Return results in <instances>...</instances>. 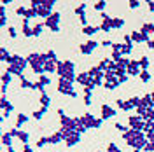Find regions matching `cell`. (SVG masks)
Here are the masks:
<instances>
[{
  "mask_svg": "<svg viewBox=\"0 0 154 152\" xmlns=\"http://www.w3.org/2000/svg\"><path fill=\"white\" fill-rule=\"evenodd\" d=\"M56 74L60 79H65V81H70V82H74L75 81V65H74V61H70V59H65V61H60L58 63V70Z\"/></svg>",
  "mask_w": 154,
  "mask_h": 152,
  "instance_id": "cell-1",
  "label": "cell"
},
{
  "mask_svg": "<svg viewBox=\"0 0 154 152\" xmlns=\"http://www.w3.org/2000/svg\"><path fill=\"white\" fill-rule=\"evenodd\" d=\"M26 61H28V65L32 67V70H33V74L35 75H44V63H42V59H40V53H32V54H28L26 56Z\"/></svg>",
  "mask_w": 154,
  "mask_h": 152,
  "instance_id": "cell-2",
  "label": "cell"
},
{
  "mask_svg": "<svg viewBox=\"0 0 154 152\" xmlns=\"http://www.w3.org/2000/svg\"><path fill=\"white\" fill-rule=\"evenodd\" d=\"M58 91L61 95H67V96H72V98H77V91L74 89V86L70 81H65V79H58Z\"/></svg>",
  "mask_w": 154,
  "mask_h": 152,
  "instance_id": "cell-3",
  "label": "cell"
},
{
  "mask_svg": "<svg viewBox=\"0 0 154 152\" xmlns=\"http://www.w3.org/2000/svg\"><path fill=\"white\" fill-rule=\"evenodd\" d=\"M60 18H61V14H60L58 11H54V12L44 21V25H46L53 33H58V32H60Z\"/></svg>",
  "mask_w": 154,
  "mask_h": 152,
  "instance_id": "cell-4",
  "label": "cell"
},
{
  "mask_svg": "<svg viewBox=\"0 0 154 152\" xmlns=\"http://www.w3.org/2000/svg\"><path fill=\"white\" fill-rule=\"evenodd\" d=\"M128 126H130V129H135V131H144L145 121L138 115H131V117H128Z\"/></svg>",
  "mask_w": 154,
  "mask_h": 152,
  "instance_id": "cell-5",
  "label": "cell"
},
{
  "mask_svg": "<svg viewBox=\"0 0 154 152\" xmlns=\"http://www.w3.org/2000/svg\"><path fill=\"white\" fill-rule=\"evenodd\" d=\"M81 121H82V124L89 129V128H100L103 119H96V117H93L91 114H84V115H81Z\"/></svg>",
  "mask_w": 154,
  "mask_h": 152,
  "instance_id": "cell-6",
  "label": "cell"
},
{
  "mask_svg": "<svg viewBox=\"0 0 154 152\" xmlns=\"http://www.w3.org/2000/svg\"><path fill=\"white\" fill-rule=\"evenodd\" d=\"M7 63H9L11 67L19 68V70H25V68H26V65H28L26 58L19 56V54H11V58H9V61H7Z\"/></svg>",
  "mask_w": 154,
  "mask_h": 152,
  "instance_id": "cell-7",
  "label": "cell"
},
{
  "mask_svg": "<svg viewBox=\"0 0 154 152\" xmlns=\"http://www.w3.org/2000/svg\"><path fill=\"white\" fill-rule=\"evenodd\" d=\"M140 72H142V68H140L138 59H131L130 65H128V68H126V74H128L130 77H138L140 75Z\"/></svg>",
  "mask_w": 154,
  "mask_h": 152,
  "instance_id": "cell-8",
  "label": "cell"
},
{
  "mask_svg": "<svg viewBox=\"0 0 154 152\" xmlns=\"http://www.w3.org/2000/svg\"><path fill=\"white\" fill-rule=\"evenodd\" d=\"M98 46H100V44H98L96 40H88L86 44H81V46H79V51H81L82 54H91Z\"/></svg>",
  "mask_w": 154,
  "mask_h": 152,
  "instance_id": "cell-9",
  "label": "cell"
},
{
  "mask_svg": "<svg viewBox=\"0 0 154 152\" xmlns=\"http://www.w3.org/2000/svg\"><path fill=\"white\" fill-rule=\"evenodd\" d=\"M100 30L105 32V33H110V30H114L112 28V18H110L109 14H105V12H102V25H100Z\"/></svg>",
  "mask_w": 154,
  "mask_h": 152,
  "instance_id": "cell-10",
  "label": "cell"
},
{
  "mask_svg": "<svg viewBox=\"0 0 154 152\" xmlns=\"http://www.w3.org/2000/svg\"><path fill=\"white\" fill-rule=\"evenodd\" d=\"M130 35H131L133 44H140V42H149V40H151L149 35H145L144 32H140V30H135V32H131Z\"/></svg>",
  "mask_w": 154,
  "mask_h": 152,
  "instance_id": "cell-11",
  "label": "cell"
},
{
  "mask_svg": "<svg viewBox=\"0 0 154 152\" xmlns=\"http://www.w3.org/2000/svg\"><path fill=\"white\" fill-rule=\"evenodd\" d=\"M75 81L82 86V87H88V86L93 82V79H91V75H89V72H81V74H77Z\"/></svg>",
  "mask_w": 154,
  "mask_h": 152,
  "instance_id": "cell-12",
  "label": "cell"
},
{
  "mask_svg": "<svg viewBox=\"0 0 154 152\" xmlns=\"http://www.w3.org/2000/svg\"><path fill=\"white\" fill-rule=\"evenodd\" d=\"M110 117H116V110L110 107V105L103 103L102 105V117H100V119L107 121V119H110Z\"/></svg>",
  "mask_w": 154,
  "mask_h": 152,
  "instance_id": "cell-13",
  "label": "cell"
},
{
  "mask_svg": "<svg viewBox=\"0 0 154 152\" xmlns=\"http://www.w3.org/2000/svg\"><path fill=\"white\" fill-rule=\"evenodd\" d=\"M81 142V133H77L75 129L72 131V133L68 135V138H65V143H67V147H74L77 143Z\"/></svg>",
  "mask_w": 154,
  "mask_h": 152,
  "instance_id": "cell-14",
  "label": "cell"
},
{
  "mask_svg": "<svg viewBox=\"0 0 154 152\" xmlns=\"http://www.w3.org/2000/svg\"><path fill=\"white\" fill-rule=\"evenodd\" d=\"M60 123H61V128L75 129V119H72V117H68V115H63V117H60Z\"/></svg>",
  "mask_w": 154,
  "mask_h": 152,
  "instance_id": "cell-15",
  "label": "cell"
},
{
  "mask_svg": "<svg viewBox=\"0 0 154 152\" xmlns=\"http://www.w3.org/2000/svg\"><path fill=\"white\" fill-rule=\"evenodd\" d=\"M58 59H49V61H46V65H44V70H46V74H54L58 70Z\"/></svg>",
  "mask_w": 154,
  "mask_h": 152,
  "instance_id": "cell-16",
  "label": "cell"
},
{
  "mask_svg": "<svg viewBox=\"0 0 154 152\" xmlns=\"http://www.w3.org/2000/svg\"><path fill=\"white\" fill-rule=\"evenodd\" d=\"M21 32H23L25 37H33V28L30 26V19L23 18V28H21Z\"/></svg>",
  "mask_w": 154,
  "mask_h": 152,
  "instance_id": "cell-17",
  "label": "cell"
},
{
  "mask_svg": "<svg viewBox=\"0 0 154 152\" xmlns=\"http://www.w3.org/2000/svg\"><path fill=\"white\" fill-rule=\"evenodd\" d=\"M140 107H144V108H152V107H154L152 96H151V95H145L144 98H140Z\"/></svg>",
  "mask_w": 154,
  "mask_h": 152,
  "instance_id": "cell-18",
  "label": "cell"
},
{
  "mask_svg": "<svg viewBox=\"0 0 154 152\" xmlns=\"http://www.w3.org/2000/svg\"><path fill=\"white\" fill-rule=\"evenodd\" d=\"M117 86H121V84H119V81H117V77H114V79H109V81H105V82H103V87H105V89H109V91H114Z\"/></svg>",
  "mask_w": 154,
  "mask_h": 152,
  "instance_id": "cell-19",
  "label": "cell"
},
{
  "mask_svg": "<svg viewBox=\"0 0 154 152\" xmlns=\"http://www.w3.org/2000/svg\"><path fill=\"white\" fill-rule=\"evenodd\" d=\"M96 32H100V25H96V26H93V25H88V26H82V33L84 35H95Z\"/></svg>",
  "mask_w": 154,
  "mask_h": 152,
  "instance_id": "cell-20",
  "label": "cell"
},
{
  "mask_svg": "<svg viewBox=\"0 0 154 152\" xmlns=\"http://www.w3.org/2000/svg\"><path fill=\"white\" fill-rule=\"evenodd\" d=\"M61 140H63V136H61L60 131H54L53 135H49V145H56V143H60Z\"/></svg>",
  "mask_w": 154,
  "mask_h": 152,
  "instance_id": "cell-21",
  "label": "cell"
},
{
  "mask_svg": "<svg viewBox=\"0 0 154 152\" xmlns=\"http://www.w3.org/2000/svg\"><path fill=\"white\" fill-rule=\"evenodd\" d=\"M140 32H144L145 35H152V38H154V25L152 23H144Z\"/></svg>",
  "mask_w": 154,
  "mask_h": 152,
  "instance_id": "cell-22",
  "label": "cell"
},
{
  "mask_svg": "<svg viewBox=\"0 0 154 152\" xmlns=\"http://www.w3.org/2000/svg\"><path fill=\"white\" fill-rule=\"evenodd\" d=\"M44 26H46L44 23H35V25L32 26V28H33V37H40V35L44 33Z\"/></svg>",
  "mask_w": 154,
  "mask_h": 152,
  "instance_id": "cell-23",
  "label": "cell"
},
{
  "mask_svg": "<svg viewBox=\"0 0 154 152\" xmlns=\"http://www.w3.org/2000/svg\"><path fill=\"white\" fill-rule=\"evenodd\" d=\"M12 135L9 133V131H5V133L2 135V145H5V147H11L12 145Z\"/></svg>",
  "mask_w": 154,
  "mask_h": 152,
  "instance_id": "cell-24",
  "label": "cell"
},
{
  "mask_svg": "<svg viewBox=\"0 0 154 152\" xmlns=\"http://www.w3.org/2000/svg\"><path fill=\"white\" fill-rule=\"evenodd\" d=\"M16 138H18V140H19L21 143H23V145H28L30 135L26 133V131H21V129H19V131H18V136H16Z\"/></svg>",
  "mask_w": 154,
  "mask_h": 152,
  "instance_id": "cell-25",
  "label": "cell"
},
{
  "mask_svg": "<svg viewBox=\"0 0 154 152\" xmlns=\"http://www.w3.org/2000/svg\"><path fill=\"white\" fill-rule=\"evenodd\" d=\"M40 105L42 107H46V108H49V105H51V98H49V95L48 93H40Z\"/></svg>",
  "mask_w": 154,
  "mask_h": 152,
  "instance_id": "cell-26",
  "label": "cell"
},
{
  "mask_svg": "<svg viewBox=\"0 0 154 152\" xmlns=\"http://www.w3.org/2000/svg\"><path fill=\"white\" fill-rule=\"evenodd\" d=\"M26 123H28V117H26L25 114H18V119H16V128L21 129V126H23V124H26Z\"/></svg>",
  "mask_w": 154,
  "mask_h": 152,
  "instance_id": "cell-27",
  "label": "cell"
},
{
  "mask_svg": "<svg viewBox=\"0 0 154 152\" xmlns=\"http://www.w3.org/2000/svg\"><path fill=\"white\" fill-rule=\"evenodd\" d=\"M86 129H88V128L84 126V124H82L81 117H77V119H75V131H77V133L82 135V133H86Z\"/></svg>",
  "mask_w": 154,
  "mask_h": 152,
  "instance_id": "cell-28",
  "label": "cell"
},
{
  "mask_svg": "<svg viewBox=\"0 0 154 152\" xmlns=\"http://www.w3.org/2000/svg\"><path fill=\"white\" fill-rule=\"evenodd\" d=\"M19 81H21V89H33V87H35V82H30V81H26V79H25V75L21 77Z\"/></svg>",
  "mask_w": 154,
  "mask_h": 152,
  "instance_id": "cell-29",
  "label": "cell"
},
{
  "mask_svg": "<svg viewBox=\"0 0 154 152\" xmlns=\"http://www.w3.org/2000/svg\"><path fill=\"white\" fill-rule=\"evenodd\" d=\"M117 107H119V108H121V110H131V108H133V107H131V103H130V102H128V100H117Z\"/></svg>",
  "mask_w": 154,
  "mask_h": 152,
  "instance_id": "cell-30",
  "label": "cell"
},
{
  "mask_svg": "<svg viewBox=\"0 0 154 152\" xmlns=\"http://www.w3.org/2000/svg\"><path fill=\"white\" fill-rule=\"evenodd\" d=\"M123 26H125V19L112 18V28H114V30H119V28H123Z\"/></svg>",
  "mask_w": 154,
  "mask_h": 152,
  "instance_id": "cell-31",
  "label": "cell"
},
{
  "mask_svg": "<svg viewBox=\"0 0 154 152\" xmlns=\"http://www.w3.org/2000/svg\"><path fill=\"white\" fill-rule=\"evenodd\" d=\"M105 5H107V2H105V0H98V2H95V4H93V9L98 11V12H103Z\"/></svg>",
  "mask_w": 154,
  "mask_h": 152,
  "instance_id": "cell-32",
  "label": "cell"
},
{
  "mask_svg": "<svg viewBox=\"0 0 154 152\" xmlns=\"http://www.w3.org/2000/svg\"><path fill=\"white\" fill-rule=\"evenodd\" d=\"M11 81H12V75L5 70V72H4V75H2V86H5V87H7V86L11 84Z\"/></svg>",
  "mask_w": 154,
  "mask_h": 152,
  "instance_id": "cell-33",
  "label": "cell"
},
{
  "mask_svg": "<svg viewBox=\"0 0 154 152\" xmlns=\"http://www.w3.org/2000/svg\"><path fill=\"white\" fill-rule=\"evenodd\" d=\"M46 112H48V108H46V107H40L38 110H35V112H33V117H35L37 121H40V119L44 117V114H46Z\"/></svg>",
  "mask_w": 154,
  "mask_h": 152,
  "instance_id": "cell-34",
  "label": "cell"
},
{
  "mask_svg": "<svg viewBox=\"0 0 154 152\" xmlns=\"http://www.w3.org/2000/svg\"><path fill=\"white\" fill-rule=\"evenodd\" d=\"M7 18H5V5H0V26H5Z\"/></svg>",
  "mask_w": 154,
  "mask_h": 152,
  "instance_id": "cell-35",
  "label": "cell"
},
{
  "mask_svg": "<svg viewBox=\"0 0 154 152\" xmlns=\"http://www.w3.org/2000/svg\"><path fill=\"white\" fill-rule=\"evenodd\" d=\"M48 143H49V136H40L37 142H35V145H37L38 149H42V147H46Z\"/></svg>",
  "mask_w": 154,
  "mask_h": 152,
  "instance_id": "cell-36",
  "label": "cell"
},
{
  "mask_svg": "<svg viewBox=\"0 0 154 152\" xmlns=\"http://www.w3.org/2000/svg\"><path fill=\"white\" fill-rule=\"evenodd\" d=\"M7 72H9L11 75H18L19 79L23 77V70H19V68H16V67H11V65H9V68H7Z\"/></svg>",
  "mask_w": 154,
  "mask_h": 152,
  "instance_id": "cell-37",
  "label": "cell"
},
{
  "mask_svg": "<svg viewBox=\"0 0 154 152\" xmlns=\"http://www.w3.org/2000/svg\"><path fill=\"white\" fill-rule=\"evenodd\" d=\"M9 58H11L9 51L5 47H0V61H9Z\"/></svg>",
  "mask_w": 154,
  "mask_h": 152,
  "instance_id": "cell-38",
  "label": "cell"
},
{
  "mask_svg": "<svg viewBox=\"0 0 154 152\" xmlns=\"http://www.w3.org/2000/svg\"><path fill=\"white\" fill-rule=\"evenodd\" d=\"M138 63H140V68H142V70H147V68H149V65H151V63H149V58H147V56H142L140 59H138Z\"/></svg>",
  "mask_w": 154,
  "mask_h": 152,
  "instance_id": "cell-39",
  "label": "cell"
},
{
  "mask_svg": "<svg viewBox=\"0 0 154 152\" xmlns=\"http://www.w3.org/2000/svg\"><path fill=\"white\" fill-rule=\"evenodd\" d=\"M74 11H75L77 16H82V14H86V4H79V5H77Z\"/></svg>",
  "mask_w": 154,
  "mask_h": 152,
  "instance_id": "cell-40",
  "label": "cell"
},
{
  "mask_svg": "<svg viewBox=\"0 0 154 152\" xmlns=\"http://www.w3.org/2000/svg\"><path fill=\"white\" fill-rule=\"evenodd\" d=\"M138 77H140V81H142V82H149V81H151V74H149L147 70H142Z\"/></svg>",
  "mask_w": 154,
  "mask_h": 152,
  "instance_id": "cell-41",
  "label": "cell"
},
{
  "mask_svg": "<svg viewBox=\"0 0 154 152\" xmlns=\"http://www.w3.org/2000/svg\"><path fill=\"white\" fill-rule=\"evenodd\" d=\"M37 18V11L32 9V7H28V11H26V16H25V19H33Z\"/></svg>",
  "mask_w": 154,
  "mask_h": 152,
  "instance_id": "cell-42",
  "label": "cell"
},
{
  "mask_svg": "<svg viewBox=\"0 0 154 152\" xmlns=\"http://www.w3.org/2000/svg\"><path fill=\"white\" fill-rule=\"evenodd\" d=\"M38 82H40V84H42L44 87H46V86L51 84V79H49L48 75H40V77H38Z\"/></svg>",
  "mask_w": 154,
  "mask_h": 152,
  "instance_id": "cell-43",
  "label": "cell"
},
{
  "mask_svg": "<svg viewBox=\"0 0 154 152\" xmlns=\"http://www.w3.org/2000/svg\"><path fill=\"white\" fill-rule=\"evenodd\" d=\"M26 11H28V7H25V5H19L18 9H16V14L25 18V16H26Z\"/></svg>",
  "mask_w": 154,
  "mask_h": 152,
  "instance_id": "cell-44",
  "label": "cell"
},
{
  "mask_svg": "<svg viewBox=\"0 0 154 152\" xmlns=\"http://www.w3.org/2000/svg\"><path fill=\"white\" fill-rule=\"evenodd\" d=\"M107 152H121V149H119L116 143H109V145H107Z\"/></svg>",
  "mask_w": 154,
  "mask_h": 152,
  "instance_id": "cell-45",
  "label": "cell"
},
{
  "mask_svg": "<svg viewBox=\"0 0 154 152\" xmlns=\"http://www.w3.org/2000/svg\"><path fill=\"white\" fill-rule=\"evenodd\" d=\"M7 35H9L11 38H16V37H18V32H16V28H14V26H9V28H7Z\"/></svg>",
  "mask_w": 154,
  "mask_h": 152,
  "instance_id": "cell-46",
  "label": "cell"
},
{
  "mask_svg": "<svg viewBox=\"0 0 154 152\" xmlns=\"http://www.w3.org/2000/svg\"><path fill=\"white\" fill-rule=\"evenodd\" d=\"M133 51V46H126V44H123V56L128 58V54Z\"/></svg>",
  "mask_w": 154,
  "mask_h": 152,
  "instance_id": "cell-47",
  "label": "cell"
},
{
  "mask_svg": "<svg viewBox=\"0 0 154 152\" xmlns=\"http://www.w3.org/2000/svg\"><path fill=\"white\" fill-rule=\"evenodd\" d=\"M144 152H154V143L152 142H147V145L144 147Z\"/></svg>",
  "mask_w": 154,
  "mask_h": 152,
  "instance_id": "cell-48",
  "label": "cell"
},
{
  "mask_svg": "<svg viewBox=\"0 0 154 152\" xmlns=\"http://www.w3.org/2000/svg\"><path fill=\"white\" fill-rule=\"evenodd\" d=\"M128 5H130V9H138V7H140V2H137V0H131Z\"/></svg>",
  "mask_w": 154,
  "mask_h": 152,
  "instance_id": "cell-49",
  "label": "cell"
},
{
  "mask_svg": "<svg viewBox=\"0 0 154 152\" xmlns=\"http://www.w3.org/2000/svg\"><path fill=\"white\" fill-rule=\"evenodd\" d=\"M116 128H117L119 131H123V133H126V131L130 129V128H126V126H123V124H121V123H116Z\"/></svg>",
  "mask_w": 154,
  "mask_h": 152,
  "instance_id": "cell-50",
  "label": "cell"
},
{
  "mask_svg": "<svg viewBox=\"0 0 154 152\" xmlns=\"http://www.w3.org/2000/svg\"><path fill=\"white\" fill-rule=\"evenodd\" d=\"M123 44H126V46H133V40H131V35H125V42Z\"/></svg>",
  "mask_w": 154,
  "mask_h": 152,
  "instance_id": "cell-51",
  "label": "cell"
},
{
  "mask_svg": "<svg viewBox=\"0 0 154 152\" xmlns=\"http://www.w3.org/2000/svg\"><path fill=\"white\" fill-rule=\"evenodd\" d=\"M100 46H103V47H109V46H110V47H112L114 42H112V40H103V42H100Z\"/></svg>",
  "mask_w": 154,
  "mask_h": 152,
  "instance_id": "cell-52",
  "label": "cell"
},
{
  "mask_svg": "<svg viewBox=\"0 0 154 152\" xmlns=\"http://www.w3.org/2000/svg\"><path fill=\"white\" fill-rule=\"evenodd\" d=\"M84 105H86V107L91 105V95H84Z\"/></svg>",
  "mask_w": 154,
  "mask_h": 152,
  "instance_id": "cell-53",
  "label": "cell"
},
{
  "mask_svg": "<svg viewBox=\"0 0 154 152\" xmlns=\"http://www.w3.org/2000/svg\"><path fill=\"white\" fill-rule=\"evenodd\" d=\"M48 58H49V59H56V53H54L53 49H49V51H48Z\"/></svg>",
  "mask_w": 154,
  "mask_h": 152,
  "instance_id": "cell-54",
  "label": "cell"
},
{
  "mask_svg": "<svg viewBox=\"0 0 154 152\" xmlns=\"http://www.w3.org/2000/svg\"><path fill=\"white\" fill-rule=\"evenodd\" d=\"M21 152H35L30 145H23V149H21Z\"/></svg>",
  "mask_w": 154,
  "mask_h": 152,
  "instance_id": "cell-55",
  "label": "cell"
},
{
  "mask_svg": "<svg viewBox=\"0 0 154 152\" xmlns=\"http://www.w3.org/2000/svg\"><path fill=\"white\" fill-rule=\"evenodd\" d=\"M147 46H149V49H152L154 51V38H151V40L147 42Z\"/></svg>",
  "mask_w": 154,
  "mask_h": 152,
  "instance_id": "cell-56",
  "label": "cell"
},
{
  "mask_svg": "<svg viewBox=\"0 0 154 152\" xmlns=\"http://www.w3.org/2000/svg\"><path fill=\"white\" fill-rule=\"evenodd\" d=\"M147 5H149V11L154 12V2H147Z\"/></svg>",
  "mask_w": 154,
  "mask_h": 152,
  "instance_id": "cell-57",
  "label": "cell"
},
{
  "mask_svg": "<svg viewBox=\"0 0 154 152\" xmlns=\"http://www.w3.org/2000/svg\"><path fill=\"white\" fill-rule=\"evenodd\" d=\"M5 152H18V150H14L12 147H7V150H5Z\"/></svg>",
  "mask_w": 154,
  "mask_h": 152,
  "instance_id": "cell-58",
  "label": "cell"
}]
</instances>
